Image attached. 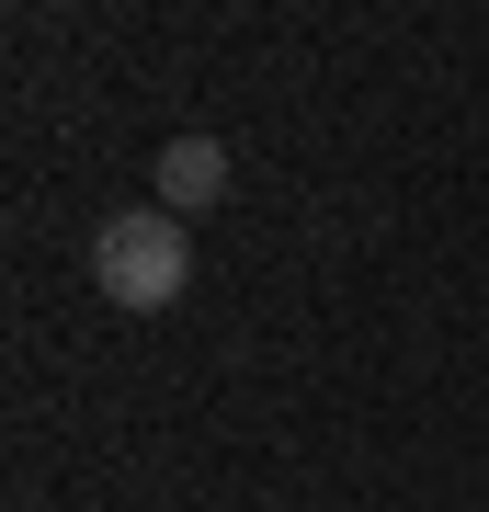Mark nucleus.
<instances>
[{
  "instance_id": "f257e3e1",
  "label": "nucleus",
  "mask_w": 489,
  "mask_h": 512,
  "mask_svg": "<svg viewBox=\"0 0 489 512\" xmlns=\"http://www.w3.org/2000/svg\"><path fill=\"white\" fill-rule=\"evenodd\" d=\"M91 285H103L114 308H137V319L182 308V285H194V239H182V217H171V205L103 217V239H91Z\"/></svg>"
},
{
  "instance_id": "f03ea898",
  "label": "nucleus",
  "mask_w": 489,
  "mask_h": 512,
  "mask_svg": "<svg viewBox=\"0 0 489 512\" xmlns=\"http://www.w3.org/2000/svg\"><path fill=\"white\" fill-rule=\"evenodd\" d=\"M217 194H228V148L217 137H171L160 148V205H171V217H205Z\"/></svg>"
}]
</instances>
